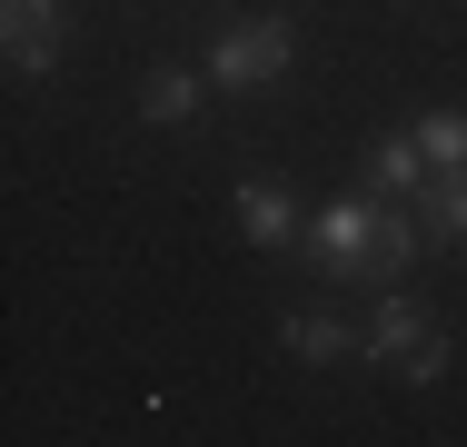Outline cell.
Here are the masks:
<instances>
[{
    "mask_svg": "<svg viewBox=\"0 0 467 447\" xmlns=\"http://www.w3.org/2000/svg\"><path fill=\"white\" fill-rule=\"evenodd\" d=\"M368 179L378 189H388V199H418V189H428V150H418V130H388V140H368Z\"/></svg>",
    "mask_w": 467,
    "mask_h": 447,
    "instance_id": "ba28073f",
    "label": "cell"
},
{
    "mask_svg": "<svg viewBox=\"0 0 467 447\" xmlns=\"http://www.w3.org/2000/svg\"><path fill=\"white\" fill-rule=\"evenodd\" d=\"M0 50H10L20 80H40L70 50V0H0Z\"/></svg>",
    "mask_w": 467,
    "mask_h": 447,
    "instance_id": "277c9868",
    "label": "cell"
},
{
    "mask_svg": "<svg viewBox=\"0 0 467 447\" xmlns=\"http://www.w3.org/2000/svg\"><path fill=\"white\" fill-rule=\"evenodd\" d=\"M408 209L428 219V239H438V249H467V170H438Z\"/></svg>",
    "mask_w": 467,
    "mask_h": 447,
    "instance_id": "30bf717a",
    "label": "cell"
},
{
    "mask_svg": "<svg viewBox=\"0 0 467 447\" xmlns=\"http://www.w3.org/2000/svg\"><path fill=\"white\" fill-rule=\"evenodd\" d=\"M418 150H428V170H467V109H428Z\"/></svg>",
    "mask_w": 467,
    "mask_h": 447,
    "instance_id": "8fae6325",
    "label": "cell"
},
{
    "mask_svg": "<svg viewBox=\"0 0 467 447\" xmlns=\"http://www.w3.org/2000/svg\"><path fill=\"white\" fill-rule=\"evenodd\" d=\"M368 358H388L408 388H438L448 378V338H438V318L418 308V288L398 278V288H378V308H368Z\"/></svg>",
    "mask_w": 467,
    "mask_h": 447,
    "instance_id": "7a4b0ae2",
    "label": "cell"
},
{
    "mask_svg": "<svg viewBox=\"0 0 467 447\" xmlns=\"http://www.w3.org/2000/svg\"><path fill=\"white\" fill-rule=\"evenodd\" d=\"M239 239L249 249H298V199L279 179H239Z\"/></svg>",
    "mask_w": 467,
    "mask_h": 447,
    "instance_id": "8992f818",
    "label": "cell"
},
{
    "mask_svg": "<svg viewBox=\"0 0 467 447\" xmlns=\"http://www.w3.org/2000/svg\"><path fill=\"white\" fill-rule=\"evenodd\" d=\"M279 348L308 358V368H338L348 348H368V328H358L348 308H288V318H279Z\"/></svg>",
    "mask_w": 467,
    "mask_h": 447,
    "instance_id": "5b68a950",
    "label": "cell"
},
{
    "mask_svg": "<svg viewBox=\"0 0 467 447\" xmlns=\"http://www.w3.org/2000/svg\"><path fill=\"white\" fill-rule=\"evenodd\" d=\"M298 259L328 268V278H368L378 268V199L358 189V199H328L308 229H298Z\"/></svg>",
    "mask_w": 467,
    "mask_h": 447,
    "instance_id": "3957f363",
    "label": "cell"
},
{
    "mask_svg": "<svg viewBox=\"0 0 467 447\" xmlns=\"http://www.w3.org/2000/svg\"><path fill=\"white\" fill-rule=\"evenodd\" d=\"M209 99V70H180V60H160L150 80H140V120H160V130H180L189 109Z\"/></svg>",
    "mask_w": 467,
    "mask_h": 447,
    "instance_id": "9c48e42d",
    "label": "cell"
},
{
    "mask_svg": "<svg viewBox=\"0 0 467 447\" xmlns=\"http://www.w3.org/2000/svg\"><path fill=\"white\" fill-rule=\"evenodd\" d=\"M428 249H438V239H428V219H418V209H378V268H368V278H378V288H398Z\"/></svg>",
    "mask_w": 467,
    "mask_h": 447,
    "instance_id": "52a82bcc",
    "label": "cell"
},
{
    "mask_svg": "<svg viewBox=\"0 0 467 447\" xmlns=\"http://www.w3.org/2000/svg\"><path fill=\"white\" fill-rule=\"evenodd\" d=\"M288 60H298V20H229V30H209V89H229V99H259V89L288 80Z\"/></svg>",
    "mask_w": 467,
    "mask_h": 447,
    "instance_id": "6da1fadb",
    "label": "cell"
}]
</instances>
